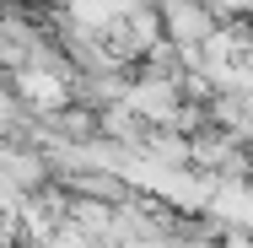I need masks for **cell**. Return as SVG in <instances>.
Instances as JSON below:
<instances>
[{"instance_id": "cell-1", "label": "cell", "mask_w": 253, "mask_h": 248, "mask_svg": "<svg viewBox=\"0 0 253 248\" xmlns=\"http://www.w3.org/2000/svg\"><path fill=\"white\" fill-rule=\"evenodd\" d=\"M210 119H215L221 130H232L237 141H253V92L221 81V87L210 92Z\"/></svg>"}]
</instances>
